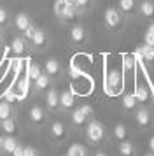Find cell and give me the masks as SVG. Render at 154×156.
I'll return each mask as SVG.
<instances>
[{"instance_id": "29", "label": "cell", "mask_w": 154, "mask_h": 156, "mask_svg": "<svg viewBox=\"0 0 154 156\" xmlns=\"http://www.w3.org/2000/svg\"><path fill=\"white\" fill-rule=\"evenodd\" d=\"M42 74V69L39 63H28V69H26V79L30 83H33L35 79L39 77Z\"/></svg>"}, {"instance_id": "25", "label": "cell", "mask_w": 154, "mask_h": 156, "mask_svg": "<svg viewBox=\"0 0 154 156\" xmlns=\"http://www.w3.org/2000/svg\"><path fill=\"white\" fill-rule=\"evenodd\" d=\"M18 144H19V140L16 139V135H5V139H4V156H11V153L18 147Z\"/></svg>"}, {"instance_id": "39", "label": "cell", "mask_w": 154, "mask_h": 156, "mask_svg": "<svg viewBox=\"0 0 154 156\" xmlns=\"http://www.w3.org/2000/svg\"><path fill=\"white\" fill-rule=\"evenodd\" d=\"M149 151H151V153H154V135L149 139Z\"/></svg>"}, {"instance_id": "15", "label": "cell", "mask_w": 154, "mask_h": 156, "mask_svg": "<svg viewBox=\"0 0 154 156\" xmlns=\"http://www.w3.org/2000/svg\"><path fill=\"white\" fill-rule=\"evenodd\" d=\"M89 118L84 114V111L81 107H75L72 112H70V123H72V126L75 128H86V125L89 123Z\"/></svg>"}, {"instance_id": "10", "label": "cell", "mask_w": 154, "mask_h": 156, "mask_svg": "<svg viewBox=\"0 0 154 156\" xmlns=\"http://www.w3.org/2000/svg\"><path fill=\"white\" fill-rule=\"evenodd\" d=\"M123 88V74L117 69H112L107 74V90L110 93H117Z\"/></svg>"}, {"instance_id": "35", "label": "cell", "mask_w": 154, "mask_h": 156, "mask_svg": "<svg viewBox=\"0 0 154 156\" xmlns=\"http://www.w3.org/2000/svg\"><path fill=\"white\" fill-rule=\"evenodd\" d=\"M144 44H147V46L154 48V35L151 34V32H145V35H144Z\"/></svg>"}, {"instance_id": "44", "label": "cell", "mask_w": 154, "mask_h": 156, "mask_svg": "<svg viewBox=\"0 0 154 156\" xmlns=\"http://www.w3.org/2000/svg\"><path fill=\"white\" fill-rule=\"evenodd\" d=\"M144 156H154V153H151V151H149V153H147V154H144Z\"/></svg>"}, {"instance_id": "23", "label": "cell", "mask_w": 154, "mask_h": 156, "mask_svg": "<svg viewBox=\"0 0 154 156\" xmlns=\"http://www.w3.org/2000/svg\"><path fill=\"white\" fill-rule=\"evenodd\" d=\"M119 156H137V149H135V144H133L130 139L119 142Z\"/></svg>"}, {"instance_id": "5", "label": "cell", "mask_w": 154, "mask_h": 156, "mask_svg": "<svg viewBox=\"0 0 154 156\" xmlns=\"http://www.w3.org/2000/svg\"><path fill=\"white\" fill-rule=\"evenodd\" d=\"M135 123L140 130H149V128L154 125V118L152 112L147 109L145 105H140L137 111H135Z\"/></svg>"}, {"instance_id": "3", "label": "cell", "mask_w": 154, "mask_h": 156, "mask_svg": "<svg viewBox=\"0 0 154 156\" xmlns=\"http://www.w3.org/2000/svg\"><path fill=\"white\" fill-rule=\"evenodd\" d=\"M89 41V34H88V30L84 28L82 25H70L68 28V42L72 46H86Z\"/></svg>"}, {"instance_id": "36", "label": "cell", "mask_w": 154, "mask_h": 156, "mask_svg": "<svg viewBox=\"0 0 154 156\" xmlns=\"http://www.w3.org/2000/svg\"><path fill=\"white\" fill-rule=\"evenodd\" d=\"M25 156H40V153L32 146H25Z\"/></svg>"}, {"instance_id": "22", "label": "cell", "mask_w": 154, "mask_h": 156, "mask_svg": "<svg viewBox=\"0 0 154 156\" xmlns=\"http://www.w3.org/2000/svg\"><path fill=\"white\" fill-rule=\"evenodd\" d=\"M16 116V109H14L12 102H9V100H0V121L7 119V118H12Z\"/></svg>"}, {"instance_id": "30", "label": "cell", "mask_w": 154, "mask_h": 156, "mask_svg": "<svg viewBox=\"0 0 154 156\" xmlns=\"http://www.w3.org/2000/svg\"><path fill=\"white\" fill-rule=\"evenodd\" d=\"M93 2L95 0H75V7L81 14H84V12H88V11L93 9Z\"/></svg>"}, {"instance_id": "32", "label": "cell", "mask_w": 154, "mask_h": 156, "mask_svg": "<svg viewBox=\"0 0 154 156\" xmlns=\"http://www.w3.org/2000/svg\"><path fill=\"white\" fill-rule=\"evenodd\" d=\"M23 69H25V60H23L21 56H16L12 60V70H14V74H21Z\"/></svg>"}, {"instance_id": "24", "label": "cell", "mask_w": 154, "mask_h": 156, "mask_svg": "<svg viewBox=\"0 0 154 156\" xmlns=\"http://www.w3.org/2000/svg\"><path fill=\"white\" fill-rule=\"evenodd\" d=\"M123 70H124V74H130V76L135 74V70H137V60H135L133 55H124L123 56Z\"/></svg>"}, {"instance_id": "9", "label": "cell", "mask_w": 154, "mask_h": 156, "mask_svg": "<svg viewBox=\"0 0 154 156\" xmlns=\"http://www.w3.org/2000/svg\"><path fill=\"white\" fill-rule=\"evenodd\" d=\"M44 102H46L47 112H60V93L56 88H49L44 93Z\"/></svg>"}, {"instance_id": "38", "label": "cell", "mask_w": 154, "mask_h": 156, "mask_svg": "<svg viewBox=\"0 0 154 156\" xmlns=\"http://www.w3.org/2000/svg\"><path fill=\"white\" fill-rule=\"evenodd\" d=\"M4 139L5 135H0V156H4Z\"/></svg>"}, {"instance_id": "41", "label": "cell", "mask_w": 154, "mask_h": 156, "mask_svg": "<svg viewBox=\"0 0 154 156\" xmlns=\"http://www.w3.org/2000/svg\"><path fill=\"white\" fill-rule=\"evenodd\" d=\"M147 32H151V34L154 35V21L151 23V25H149V28H147Z\"/></svg>"}, {"instance_id": "40", "label": "cell", "mask_w": 154, "mask_h": 156, "mask_svg": "<svg viewBox=\"0 0 154 156\" xmlns=\"http://www.w3.org/2000/svg\"><path fill=\"white\" fill-rule=\"evenodd\" d=\"M65 2V5H68V7H75V0H63Z\"/></svg>"}, {"instance_id": "6", "label": "cell", "mask_w": 154, "mask_h": 156, "mask_svg": "<svg viewBox=\"0 0 154 156\" xmlns=\"http://www.w3.org/2000/svg\"><path fill=\"white\" fill-rule=\"evenodd\" d=\"M49 44H51V39H49L47 32L44 28H39V27H37L33 37H32V41H30V46H32L35 51L42 53V51H46L49 48Z\"/></svg>"}, {"instance_id": "45", "label": "cell", "mask_w": 154, "mask_h": 156, "mask_svg": "<svg viewBox=\"0 0 154 156\" xmlns=\"http://www.w3.org/2000/svg\"><path fill=\"white\" fill-rule=\"evenodd\" d=\"M151 93H152V100H154V84H152V90H151Z\"/></svg>"}, {"instance_id": "26", "label": "cell", "mask_w": 154, "mask_h": 156, "mask_svg": "<svg viewBox=\"0 0 154 156\" xmlns=\"http://www.w3.org/2000/svg\"><path fill=\"white\" fill-rule=\"evenodd\" d=\"M112 137H114V140H126L128 139V126H126L124 123H117L114 130H112Z\"/></svg>"}, {"instance_id": "33", "label": "cell", "mask_w": 154, "mask_h": 156, "mask_svg": "<svg viewBox=\"0 0 154 156\" xmlns=\"http://www.w3.org/2000/svg\"><path fill=\"white\" fill-rule=\"evenodd\" d=\"M63 9H65V2H63V0H54V4H53V12H54L56 18L61 14Z\"/></svg>"}, {"instance_id": "12", "label": "cell", "mask_w": 154, "mask_h": 156, "mask_svg": "<svg viewBox=\"0 0 154 156\" xmlns=\"http://www.w3.org/2000/svg\"><path fill=\"white\" fill-rule=\"evenodd\" d=\"M75 109V97L70 90L60 93V111L61 112H72Z\"/></svg>"}, {"instance_id": "18", "label": "cell", "mask_w": 154, "mask_h": 156, "mask_svg": "<svg viewBox=\"0 0 154 156\" xmlns=\"http://www.w3.org/2000/svg\"><path fill=\"white\" fill-rule=\"evenodd\" d=\"M32 23H33V21H32V18H30L26 12H18V14L14 16V28L18 30L19 34H23V32H25Z\"/></svg>"}, {"instance_id": "7", "label": "cell", "mask_w": 154, "mask_h": 156, "mask_svg": "<svg viewBox=\"0 0 154 156\" xmlns=\"http://www.w3.org/2000/svg\"><path fill=\"white\" fill-rule=\"evenodd\" d=\"M28 119L33 126H44L47 123V109L42 105H32L28 111Z\"/></svg>"}, {"instance_id": "19", "label": "cell", "mask_w": 154, "mask_h": 156, "mask_svg": "<svg viewBox=\"0 0 154 156\" xmlns=\"http://www.w3.org/2000/svg\"><path fill=\"white\" fill-rule=\"evenodd\" d=\"M135 97H137V100H138L142 105H147V104L152 100V93L149 90V86L137 84V88H135Z\"/></svg>"}, {"instance_id": "42", "label": "cell", "mask_w": 154, "mask_h": 156, "mask_svg": "<svg viewBox=\"0 0 154 156\" xmlns=\"http://www.w3.org/2000/svg\"><path fill=\"white\" fill-rule=\"evenodd\" d=\"M95 156H109V154H107V153H103V151H96V153H95Z\"/></svg>"}, {"instance_id": "20", "label": "cell", "mask_w": 154, "mask_h": 156, "mask_svg": "<svg viewBox=\"0 0 154 156\" xmlns=\"http://www.w3.org/2000/svg\"><path fill=\"white\" fill-rule=\"evenodd\" d=\"M0 130L5 135H16V132H18V119H16V116L0 121Z\"/></svg>"}, {"instance_id": "21", "label": "cell", "mask_w": 154, "mask_h": 156, "mask_svg": "<svg viewBox=\"0 0 154 156\" xmlns=\"http://www.w3.org/2000/svg\"><path fill=\"white\" fill-rule=\"evenodd\" d=\"M138 14L147 18V20H152L154 18V0H142V2H138Z\"/></svg>"}, {"instance_id": "46", "label": "cell", "mask_w": 154, "mask_h": 156, "mask_svg": "<svg viewBox=\"0 0 154 156\" xmlns=\"http://www.w3.org/2000/svg\"><path fill=\"white\" fill-rule=\"evenodd\" d=\"M63 156H67V154H63Z\"/></svg>"}, {"instance_id": "27", "label": "cell", "mask_w": 154, "mask_h": 156, "mask_svg": "<svg viewBox=\"0 0 154 156\" xmlns=\"http://www.w3.org/2000/svg\"><path fill=\"white\" fill-rule=\"evenodd\" d=\"M67 156H88V149L84 144H70L67 149Z\"/></svg>"}, {"instance_id": "1", "label": "cell", "mask_w": 154, "mask_h": 156, "mask_svg": "<svg viewBox=\"0 0 154 156\" xmlns=\"http://www.w3.org/2000/svg\"><path fill=\"white\" fill-rule=\"evenodd\" d=\"M105 139H107L105 125L102 121H98L93 118L86 125V140H88V144H91V146H100V144L105 142Z\"/></svg>"}, {"instance_id": "13", "label": "cell", "mask_w": 154, "mask_h": 156, "mask_svg": "<svg viewBox=\"0 0 154 156\" xmlns=\"http://www.w3.org/2000/svg\"><path fill=\"white\" fill-rule=\"evenodd\" d=\"M79 16H81V12L77 11V7H68V5H65V9L61 11V14L58 16V20H60V23L61 25H75L77 20H79Z\"/></svg>"}, {"instance_id": "28", "label": "cell", "mask_w": 154, "mask_h": 156, "mask_svg": "<svg viewBox=\"0 0 154 156\" xmlns=\"http://www.w3.org/2000/svg\"><path fill=\"white\" fill-rule=\"evenodd\" d=\"M137 49L140 51V55H142V58H144L145 63H152L154 62V48L147 46V44H140Z\"/></svg>"}, {"instance_id": "2", "label": "cell", "mask_w": 154, "mask_h": 156, "mask_svg": "<svg viewBox=\"0 0 154 156\" xmlns=\"http://www.w3.org/2000/svg\"><path fill=\"white\" fill-rule=\"evenodd\" d=\"M124 20L126 18L121 14V11L117 7H109L103 14V25L110 32H119L124 28Z\"/></svg>"}, {"instance_id": "4", "label": "cell", "mask_w": 154, "mask_h": 156, "mask_svg": "<svg viewBox=\"0 0 154 156\" xmlns=\"http://www.w3.org/2000/svg\"><path fill=\"white\" fill-rule=\"evenodd\" d=\"M68 137V128L63 121H53L49 125V139L56 144H61Z\"/></svg>"}, {"instance_id": "11", "label": "cell", "mask_w": 154, "mask_h": 156, "mask_svg": "<svg viewBox=\"0 0 154 156\" xmlns=\"http://www.w3.org/2000/svg\"><path fill=\"white\" fill-rule=\"evenodd\" d=\"M117 9L124 18H133L138 14V0H117Z\"/></svg>"}, {"instance_id": "14", "label": "cell", "mask_w": 154, "mask_h": 156, "mask_svg": "<svg viewBox=\"0 0 154 156\" xmlns=\"http://www.w3.org/2000/svg\"><path fill=\"white\" fill-rule=\"evenodd\" d=\"M51 84H53V77H51V76H47L46 72L42 70V74L33 81V93H35V95L46 93L49 88H51Z\"/></svg>"}, {"instance_id": "43", "label": "cell", "mask_w": 154, "mask_h": 156, "mask_svg": "<svg viewBox=\"0 0 154 156\" xmlns=\"http://www.w3.org/2000/svg\"><path fill=\"white\" fill-rule=\"evenodd\" d=\"M2 42H4V32L0 30V46H2Z\"/></svg>"}, {"instance_id": "17", "label": "cell", "mask_w": 154, "mask_h": 156, "mask_svg": "<svg viewBox=\"0 0 154 156\" xmlns=\"http://www.w3.org/2000/svg\"><path fill=\"white\" fill-rule=\"evenodd\" d=\"M142 105L138 100H137V97H135V93H126V95H123V100H121V107H123V111L124 112H135L138 107Z\"/></svg>"}, {"instance_id": "16", "label": "cell", "mask_w": 154, "mask_h": 156, "mask_svg": "<svg viewBox=\"0 0 154 156\" xmlns=\"http://www.w3.org/2000/svg\"><path fill=\"white\" fill-rule=\"evenodd\" d=\"M28 48H30V42H28L23 35L14 37L12 42H11V51H12L16 56H23V55L28 51Z\"/></svg>"}, {"instance_id": "37", "label": "cell", "mask_w": 154, "mask_h": 156, "mask_svg": "<svg viewBox=\"0 0 154 156\" xmlns=\"http://www.w3.org/2000/svg\"><path fill=\"white\" fill-rule=\"evenodd\" d=\"M11 156H25V146L23 144H18V147L11 153Z\"/></svg>"}, {"instance_id": "8", "label": "cell", "mask_w": 154, "mask_h": 156, "mask_svg": "<svg viewBox=\"0 0 154 156\" xmlns=\"http://www.w3.org/2000/svg\"><path fill=\"white\" fill-rule=\"evenodd\" d=\"M44 72L47 76H51L53 81H54V79H60L65 74V69H63L61 62L58 58H49V60H46V63H44Z\"/></svg>"}, {"instance_id": "31", "label": "cell", "mask_w": 154, "mask_h": 156, "mask_svg": "<svg viewBox=\"0 0 154 156\" xmlns=\"http://www.w3.org/2000/svg\"><path fill=\"white\" fill-rule=\"evenodd\" d=\"M11 23V14L5 7H0V30L2 28H7Z\"/></svg>"}, {"instance_id": "34", "label": "cell", "mask_w": 154, "mask_h": 156, "mask_svg": "<svg viewBox=\"0 0 154 156\" xmlns=\"http://www.w3.org/2000/svg\"><path fill=\"white\" fill-rule=\"evenodd\" d=\"M35 28H37V27H35L33 23H32V25H30V27H28V28L25 30V32H23L21 35L25 37V39H26L28 42H30V41H32V37H33V34H35Z\"/></svg>"}]
</instances>
